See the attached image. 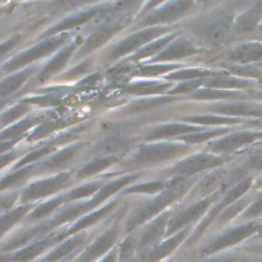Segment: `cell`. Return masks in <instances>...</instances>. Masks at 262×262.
<instances>
[{"mask_svg":"<svg viewBox=\"0 0 262 262\" xmlns=\"http://www.w3.org/2000/svg\"><path fill=\"white\" fill-rule=\"evenodd\" d=\"M188 184H190V182L184 178L173 180L171 184H168V187L164 190L163 194H160L153 202L147 204L145 208H142L131 217L130 221L127 223V228H134L137 225L142 224L143 221H146L147 219H151L156 214H159L164 208H167L168 205H171L173 201L183 195V192L187 190Z\"/></svg>","mask_w":262,"mask_h":262,"instance_id":"1","label":"cell"},{"mask_svg":"<svg viewBox=\"0 0 262 262\" xmlns=\"http://www.w3.org/2000/svg\"><path fill=\"white\" fill-rule=\"evenodd\" d=\"M187 150L186 145L180 143H155L143 146L138 153H135L131 159V163L138 165H151L159 164L167 160H171L180 153Z\"/></svg>","mask_w":262,"mask_h":262,"instance_id":"2","label":"cell"},{"mask_svg":"<svg viewBox=\"0 0 262 262\" xmlns=\"http://www.w3.org/2000/svg\"><path fill=\"white\" fill-rule=\"evenodd\" d=\"M221 163H223V159L217 157V156L208 155V153H201V155L191 156V157L183 160L182 163H179L175 167H172L169 169V172L173 173V175L187 178V176L194 175L196 172H201L204 171V169H208V168L220 165Z\"/></svg>","mask_w":262,"mask_h":262,"instance_id":"3","label":"cell"},{"mask_svg":"<svg viewBox=\"0 0 262 262\" xmlns=\"http://www.w3.org/2000/svg\"><path fill=\"white\" fill-rule=\"evenodd\" d=\"M163 32V28H149L135 33L133 36L124 38L118 45H115L114 48L111 49L110 57L111 59H118V57L123 56V55H126V53L131 52V51H135V49L142 47V45H147L149 41H151L153 38L160 36Z\"/></svg>","mask_w":262,"mask_h":262,"instance_id":"4","label":"cell"},{"mask_svg":"<svg viewBox=\"0 0 262 262\" xmlns=\"http://www.w3.org/2000/svg\"><path fill=\"white\" fill-rule=\"evenodd\" d=\"M64 40L66 36L64 34H61V36L59 37L47 40L45 42H41V44H38L37 47H34V48L29 49V51H26V52L19 55V56H16L15 59H12V60L8 63L6 69L14 70L16 69V67H20V66L28 64L30 61L37 60V59H40V57L45 56V55H48V53H51L52 51H55L57 47H60V44Z\"/></svg>","mask_w":262,"mask_h":262,"instance_id":"5","label":"cell"},{"mask_svg":"<svg viewBox=\"0 0 262 262\" xmlns=\"http://www.w3.org/2000/svg\"><path fill=\"white\" fill-rule=\"evenodd\" d=\"M213 201H214V198H205V200L200 201V202H196V204L191 205V206H188L187 209H184V210L178 213V214H176L173 219H171L169 223H168V232H176L178 229H182L183 227L190 224L191 221L200 219V217L208 210Z\"/></svg>","mask_w":262,"mask_h":262,"instance_id":"6","label":"cell"},{"mask_svg":"<svg viewBox=\"0 0 262 262\" xmlns=\"http://www.w3.org/2000/svg\"><path fill=\"white\" fill-rule=\"evenodd\" d=\"M195 34L208 41L210 44H220L227 38L229 32V24L227 18H216V19L206 20L198 25Z\"/></svg>","mask_w":262,"mask_h":262,"instance_id":"7","label":"cell"},{"mask_svg":"<svg viewBox=\"0 0 262 262\" xmlns=\"http://www.w3.org/2000/svg\"><path fill=\"white\" fill-rule=\"evenodd\" d=\"M262 134L255 133V131H239V133H233V134L227 135L225 138L213 142L210 145V150L217 151V153H227V151H233L239 149V147L245 146L247 143H251L257 141Z\"/></svg>","mask_w":262,"mask_h":262,"instance_id":"8","label":"cell"},{"mask_svg":"<svg viewBox=\"0 0 262 262\" xmlns=\"http://www.w3.org/2000/svg\"><path fill=\"white\" fill-rule=\"evenodd\" d=\"M69 180L70 175L61 173V175H57L55 178H49V179H45L42 182H38V183L30 186L24 192V200H37V198H41V196H47L49 194H52V192L59 191L69 183Z\"/></svg>","mask_w":262,"mask_h":262,"instance_id":"9","label":"cell"},{"mask_svg":"<svg viewBox=\"0 0 262 262\" xmlns=\"http://www.w3.org/2000/svg\"><path fill=\"white\" fill-rule=\"evenodd\" d=\"M261 227L262 225L259 224V223H249V224L241 225V227L233 228L232 231H229V232H225L224 235H221L220 237H217L216 241L209 246V249L216 251V250L224 249L227 246L235 245L237 242L243 241V239H246L247 236H250L251 233L258 231Z\"/></svg>","mask_w":262,"mask_h":262,"instance_id":"10","label":"cell"},{"mask_svg":"<svg viewBox=\"0 0 262 262\" xmlns=\"http://www.w3.org/2000/svg\"><path fill=\"white\" fill-rule=\"evenodd\" d=\"M192 7L190 2H176V3H168L163 8L156 10L155 14L147 16L145 24H161V22H171L178 19L184 14H187L188 10Z\"/></svg>","mask_w":262,"mask_h":262,"instance_id":"11","label":"cell"},{"mask_svg":"<svg viewBox=\"0 0 262 262\" xmlns=\"http://www.w3.org/2000/svg\"><path fill=\"white\" fill-rule=\"evenodd\" d=\"M122 29V25L118 24V22H114V24L111 25H105V26H102L100 28L96 33H93L92 36L86 40V42L82 45V48L79 49V52L78 55L79 56H83V55H88V53L93 52L94 49H97L98 47H101L106 42V41L110 40L111 37L114 36L115 33L119 32Z\"/></svg>","mask_w":262,"mask_h":262,"instance_id":"12","label":"cell"},{"mask_svg":"<svg viewBox=\"0 0 262 262\" xmlns=\"http://www.w3.org/2000/svg\"><path fill=\"white\" fill-rule=\"evenodd\" d=\"M228 57L237 63L262 61V44L261 42H247V44L237 45L229 51Z\"/></svg>","mask_w":262,"mask_h":262,"instance_id":"13","label":"cell"},{"mask_svg":"<svg viewBox=\"0 0 262 262\" xmlns=\"http://www.w3.org/2000/svg\"><path fill=\"white\" fill-rule=\"evenodd\" d=\"M214 112L232 116H254L262 118V105L259 104H247V102H229L214 106Z\"/></svg>","mask_w":262,"mask_h":262,"instance_id":"14","label":"cell"},{"mask_svg":"<svg viewBox=\"0 0 262 262\" xmlns=\"http://www.w3.org/2000/svg\"><path fill=\"white\" fill-rule=\"evenodd\" d=\"M195 52L196 48L190 41L178 38V40L172 41L171 44L160 53V56H157V60H173V59H179V57L190 56Z\"/></svg>","mask_w":262,"mask_h":262,"instance_id":"15","label":"cell"},{"mask_svg":"<svg viewBox=\"0 0 262 262\" xmlns=\"http://www.w3.org/2000/svg\"><path fill=\"white\" fill-rule=\"evenodd\" d=\"M137 178H138V175H127V176H123V178H120V179L118 180L110 182V183L105 184V186H102V187L98 190L97 195L94 196L93 200L89 202L90 209L93 208V206H97V205L102 204V202H104L105 200H108L111 195H114L115 192L119 191L120 188H123L128 183H131V182L137 179Z\"/></svg>","mask_w":262,"mask_h":262,"instance_id":"16","label":"cell"},{"mask_svg":"<svg viewBox=\"0 0 262 262\" xmlns=\"http://www.w3.org/2000/svg\"><path fill=\"white\" fill-rule=\"evenodd\" d=\"M262 18V4L253 7L251 10H247L243 12L239 19L235 22V30L237 33L246 34V33L253 32L254 29L257 28V25L259 24V19Z\"/></svg>","mask_w":262,"mask_h":262,"instance_id":"17","label":"cell"},{"mask_svg":"<svg viewBox=\"0 0 262 262\" xmlns=\"http://www.w3.org/2000/svg\"><path fill=\"white\" fill-rule=\"evenodd\" d=\"M200 131L195 126H188V124H182V123H175V124H165L163 127L156 128L149 138L150 139H161V138H171V137H179L183 134H192Z\"/></svg>","mask_w":262,"mask_h":262,"instance_id":"18","label":"cell"},{"mask_svg":"<svg viewBox=\"0 0 262 262\" xmlns=\"http://www.w3.org/2000/svg\"><path fill=\"white\" fill-rule=\"evenodd\" d=\"M251 183H253L251 178H245V179H242L239 183L235 184L232 188H229L228 191L225 192V195L223 196V200H221L220 204L217 205V206L221 209V212H223L225 208H228L229 205H232L233 202L239 201L241 196L245 195L246 192L249 191Z\"/></svg>","mask_w":262,"mask_h":262,"instance_id":"19","label":"cell"},{"mask_svg":"<svg viewBox=\"0 0 262 262\" xmlns=\"http://www.w3.org/2000/svg\"><path fill=\"white\" fill-rule=\"evenodd\" d=\"M32 74V70H25L22 73L15 74L10 78H6L2 83H0V100L3 97H7L10 94L15 93L16 90L19 89L20 86L24 85L25 81Z\"/></svg>","mask_w":262,"mask_h":262,"instance_id":"20","label":"cell"},{"mask_svg":"<svg viewBox=\"0 0 262 262\" xmlns=\"http://www.w3.org/2000/svg\"><path fill=\"white\" fill-rule=\"evenodd\" d=\"M167 219L168 216H161L159 217L157 220L153 221L149 227L146 228V231L143 232L142 237H141V246H149L151 243H155L157 239H159L161 235L164 233V229H167Z\"/></svg>","mask_w":262,"mask_h":262,"instance_id":"21","label":"cell"},{"mask_svg":"<svg viewBox=\"0 0 262 262\" xmlns=\"http://www.w3.org/2000/svg\"><path fill=\"white\" fill-rule=\"evenodd\" d=\"M205 86L213 88V89H224V88H245L249 86L250 82L246 79H237L235 77H208L204 82Z\"/></svg>","mask_w":262,"mask_h":262,"instance_id":"22","label":"cell"},{"mask_svg":"<svg viewBox=\"0 0 262 262\" xmlns=\"http://www.w3.org/2000/svg\"><path fill=\"white\" fill-rule=\"evenodd\" d=\"M74 49H75V44H71L70 47H67L66 49H63L61 52H59L56 55V57L53 59V60H51L48 63V66L45 67V70L41 73V78L44 79V78H48L49 75H52V74H55L56 71H59V70L63 67V66L67 63V60L70 59V56L73 55Z\"/></svg>","mask_w":262,"mask_h":262,"instance_id":"23","label":"cell"},{"mask_svg":"<svg viewBox=\"0 0 262 262\" xmlns=\"http://www.w3.org/2000/svg\"><path fill=\"white\" fill-rule=\"evenodd\" d=\"M115 161H116L115 156H104V157L93 160L92 163L86 164L85 167L81 168V171L78 172V176L79 178H88V176H92L94 173H98V172L104 171L106 167L112 165V163H115Z\"/></svg>","mask_w":262,"mask_h":262,"instance_id":"24","label":"cell"},{"mask_svg":"<svg viewBox=\"0 0 262 262\" xmlns=\"http://www.w3.org/2000/svg\"><path fill=\"white\" fill-rule=\"evenodd\" d=\"M97 14V10H89V11H82L79 12L78 15L70 16L67 19H64L61 24H59L56 28H53L49 33H57L63 32V30H69V29H73L75 26H79V25L85 24L89 19H92L94 15Z\"/></svg>","mask_w":262,"mask_h":262,"instance_id":"25","label":"cell"},{"mask_svg":"<svg viewBox=\"0 0 262 262\" xmlns=\"http://www.w3.org/2000/svg\"><path fill=\"white\" fill-rule=\"evenodd\" d=\"M128 146H130V139L123 138V137H111V138H106L105 141H102L98 149L104 155L115 156L116 153L127 150Z\"/></svg>","mask_w":262,"mask_h":262,"instance_id":"26","label":"cell"},{"mask_svg":"<svg viewBox=\"0 0 262 262\" xmlns=\"http://www.w3.org/2000/svg\"><path fill=\"white\" fill-rule=\"evenodd\" d=\"M78 147L79 146H75V145H74V146L67 147L66 150L57 153L55 157H52V159L48 160L47 163H44L42 168H45V169H57V168L64 167V165H67V164L74 159V156L77 155Z\"/></svg>","mask_w":262,"mask_h":262,"instance_id":"27","label":"cell"},{"mask_svg":"<svg viewBox=\"0 0 262 262\" xmlns=\"http://www.w3.org/2000/svg\"><path fill=\"white\" fill-rule=\"evenodd\" d=\"M116 237H118V228L116 227H114V228H111L110 231H106L104 235H101V236L98 237L97 242L94 243L92 247H90V250L88 251V254H89L90 257L92 255H96V254H100L102 253L104 250L108 249L112 243H114L115 241H116Z\"/></svg>","mask_w":262,"mask_h":262,"instance_id":"28","label":"cell"},{"mask_svg":"<svg viewBox=\"0 0 262 262\" xmlns=\"http://www.w3.org/2000/svg\"><path fill=\"white\" fill-rule=\"evenodd\" d=\"M114 206H115V202H112V204L106 205V206L101 208L100 210H97V212L92 213V214H89V216H86V217H83V219H81V220L78 221L77 224L74 225L73 228H71V232H77V231H79V229L88 228V227H90V225H93L94 223H97L98 220H101L102 217L105 216L106 213L111 212Z\"/></svg>","mask_w":262,"mask_h":262,"instance_id":"29","label":"cell"},{"mask_svg":"<svg viewBox=\"0 0 262 262\" xmlns=\"http://www.w3.org/2000/svg\"><path fill=\"white\" fill-rule=\"evenodd\" d=\"M172 40H175V34H171V36L164 37V38H160V40L153 41L151 44H147L143 49H141L137 55V59H141V57L150 56V55H155V53L160 52L161 49L165 47L167 44H171Z\"/></svg>","mask_w":262,"mask_h":262,"instance_id":"30","label":"cell"},{"mask_svg":"<svg viewBox=\"0 0 262 262\" xmlns=\"http://www.w3.org/2000/svg\"><path fill=\"white\" fill-rule=\"evenodd\" d=\"M241 93H235V92H225V90H217V89H202L198 93L194 94V97L200 98V100H214V98H233L239 97Z\"/></svg>","mask_w":262,"mask_h":262,"instance_id":"31","label":"cell"},{"mask_svg":"<svg viewBox=\"0 0 262 262\" xmlns=\"http://www.w3.org/2000/svg\"><path fill=\"white\" fill-rule=\"evenodd\" d=\"M97 190H100V184L98 183H89L86 186H82V187H78L73 191H70L69 194H66V202H71V201L79 200V198H83V196L92 195Z\"/></svg>","mask_w":262,"mask_h":262,"instance_id":"32","label":"cell"},{"mask_svg":"<svg viewBox=\"0 0 262 262\" xmlns=\"http://www.w3.org/2000/svg\"><path fill=\"white\" fill-rule=\"evenodd\" d=\"M33 171V167H28L24 168V169H20V171L14 172L12 175L6 176L3 180H0V190H3V188L7 187H14L18 183H20L25 178H28V175L30 172Z\"/></svg>","mask_w":262,"mask_h":262,"instance_id":"33","label":"cell"},{"mask_svg":"<svg viewBox=\"0 0 262 262\" xmlns=\"http://www.w3.org/2000/svg\"><path fill=\"white\" fill-rule=\"evenodd\" d=\"M34 124V120L33 119H26V120H22V122L16 123L12 127H10L8 130H6L3 134L0 135V139H14L15 137L20 135L25 131H28L30 127Z\"/></svg>","mask_w":262,"mask_h":262,"instance_id":"34","label":"cell"},{"mask_svg":"<svg viewBox=\"0 0 262 262\" xmlns=\"http://www.w3.org/2000/svg\"><path fill=\"white\" fill-rule=\"evenodd\" d=\"M227 130H210V131H196V133H192V134L184 135L183 141L188 143H200L204 142V141H208L210 138H214L217 135L224 134Z\"/></svg>","mask_w":262,"mask_h":262,"instance_id":"35","label":"cell"},{"mask_svg":"<svg viewBox=\"0 0 262 262\" xmlns=\"http://www.w3.org/2000/svg\"><path fill=\"white\" fill-rule=\"evenodd\" d=\"M250 202V198H243V200H239L236 202H233L232 205H229L228 208L224 209L223 212H221V216H220V221L221 223H225V221L228 220H232L233 217L236 216L237 213L242 212L243 209L247 206V204Z\"/></svg>","mask_w":262,"mask_h":262,"instance_id":"36","label":"cell"},{"mask_svg":"<svg viewBox=\"0 0 262 262\" xmlns=\"http://www.w3.org/2000/svg\"><path fill=\"white\" fill-rule=\"evenodd\" d=\"M26 210H28L26 208H18L15 209L14 212L8 213V214H6V216L3 217H0V235H2L4 231H7L8 228H11L12 225L15 224L19 219H22V216H24Z\"/></svg>","mask_w":262,"mask_h":262,"instance_id":"37","label":"cell"},{"mask_svg":"<svg viewBox=\"0 0 262 262\" xmlns=\"http://www.w3.org/2000/svg\"><path fill=\"white\" fill-rule=\"evenodd\" d=\"M63 202H66L64 195L60 196V198H56V200L49 201V202H47V204L41 205L40 208H37L36 210L32 213L30 219H41V217L47 216V214H49L52 210H55V208H57V206H59L60 204H63Z\"/></svg>","mask_w":262,"mask_h":262,"instance_id":"38","label":"cell"},{"mask_svg":"<svg viewBox=\"0 0 262 262\" xmlns=\"http://www.w3.org/2000/svg\"><path fill=\"white\" fill-rule=\"evenodd\" d=\"M187 120L200 124H221V123H237L239 120L227 116H195V118H188Z\"/></svg>","mask_w":262,"mask_h":262,"instance_id":"39","label":"cell"},{"mask_svg":"<svg viewBox=\"0 0 262 262\" xmlns=\"http://www.w3.org/2000/svg\"><path fill=\"white\" fill-rule=\"evenodd\" d=\"M209 71H205V70L200 69H188L183 70V71H178V73L172 74L168 78H172V79H194V78H201V77H208Z\"/></svg>","mask_w":262,"mask_h":262,"instance_id":"40","label":"cell"},{"mask_svg":"<svg viewBox=\"0 0 262 262\" xmlns=\"http://www.w3.org/2000/svg\"><path fill=\"white\" fill-rule=\"evenodd\" d=\"M167 186V183L164 182H151V183L139 184V186H134L127 190V192H145V194H153L160 190H163Z\"/></svg>","mask_w":262,"mask_h":262,"instance_id":"41","label":"cell"},{"mask_svg":"<svg viewBox=\"0 0 262 262\" xmlns=\"http://www.w3.org/2000/svg\"><path fill=\"white\" fill-rule=\"evenodd\" d=\"M165 89V85H157V83H142V85H134L131 86V89H128L130 93L137 94H153L157 92Z\"/></svg>","mask_w":262,"mask_h":262,"instance_id":"42","label":"cell"},{"mask_svg":"<svg viewBox=\"0 0 262 262\" xmlns=\"http://www.w3.org/2000/svg\"><path fill=\"white\" fill-rule=\"evenodd\" d=\"M261 214H262V195L258 196L257 200L254 201L253 204L246 209L243 217H246V219H250V217L254 219V217L261 216Z\"/></svg>","mask_w":262,"mask_h":262,"instance_id":"43","label":"cell"},{"mask_svg":"<svg viewBox=\"0 0 262 262\" xmlns=\"http://www.w3.org/2000/svg\"><path fill=\"white\" fill-rule=\"evenodd\" d=\"M168 100H159V98H155V100H143V101L135 102L133 105V111H143V110H151L155 106L163 104V102H167Z\"/></svg>","mask_w":262,"mask_h":262,"instance_id":"44","label":"cell"},{"mask_svg":"<svg viewBox=\"0 0 262 262\" xmlns=\"http://www.w3.org/2000/svg\"><path fill=\"white\" fill-rule=\"evenodd\" d=\"M49 150H51V147H42V149H40V150L33 151V153L28 155L24 160H22V161H20L19 165L20 167H24V165H26V164L33 163V161H36L37 159H40V157H42L44 155H47Z\"/></svg>","mask_w":262,"mask_h":262,"instance_id":"45","label":"cell"},{"mask_svg":"<svg viewBox=\"0 0 262 262\" xmlns=\"http://www.w3.org/2000/svg\"><path fill=\"white\" fill-rule=\"evenodd\" d=\"M172 66H147L142 70V74L149 75V77H156L159 74H164L168 70H171Z\"/></svg>","mask_w":262,"mask_h":262,"instance_id":"46","label":"cell"},{"mask_svg":"<svg viewBox=\"0 0 262 262\" xmlns=\"http://www.w3.org/2000/svg\"><path fill=\"white\" fill-rule=\"evenodd\" d=\"M25 108L24 106H15V108H12L11 111H8V112H6V114L2 116V123H7V122H11V120H15L16 118H19L20 115L24 114L25 112Z\"/></svg>","mask_w":262,"mask_h":262,"instance_id":"47","label":"cell"},{"mask_svg":"<svg viewBox=\"0 0 262 262\" xmlns=\"http://www.w3.org/2000/svg\"><path fill=\"white\" fill-rule=\"evenodd\" d=\"M247 167L254 171H262V151L255 153L247 160Z\"/></svg>","mask_w":262,"mask_h":262,"instance_id":"48","label":"cell"},{"mask_svg":"<svg viewBox=\"0 0 262 262\" xmlns=\"http://www.w3.org/2000/svg\"><path fill=\"white\" fill-rule=\"evenodd\" d=\"M15 201V196L14 195H7V196H2L0 198V212L2 210H6V209L11 208V205L14 204Z\"/></svg>","mask_w":262,"mask_h":262,"instance_id":"49","label":"cell"},{"mask_svg":"<svg viewBox=\"0 0 262 262\" xmlns=\"http://www.w3.org/2000/svg\"><path fill=\"white\" fill-rule=\"evenodd\" d=\"M16 41H18V38H12V40L7 41V42H4V44L0 45V56L4 55L6 52H8V51H10V49L16 44Z\"/></svg>","mask_w":262,"mask_h":262,"instance_id":"50","label":"cell"},{"mask_svg":"<svg viewBox=\"0 0 262 262\" xmlns=\"http://www.w3.org/2000/svg\"><path fill=\"white\" fill-rule=\"evenodd\" d=\"M12 159H14V155H10V153H8V155L0 156V168H3L4 165L10 163Z\"/></svg>","mask_w":262,"mask_h":262,"instance_id":"51","label":"cell"},{"mask_svg":"<svg viewBox=\"0 0 262 262\" xmlns=\"http://www.w3.org/2000/svg\"><path fill=\"white\" fill-rule=\"evenodd\" d=\"M261 32H262V24H261Z\"/></svg>","mask_w":262,"mask_h":262,"instance_id":"52","label":"cell"}]
</instances>
